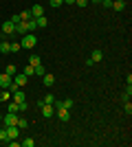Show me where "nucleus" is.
Returning <instances> with one entry per match:
<instances>
[{
  "label": "nucleus",
  "mask_w": 132,
  "mask_h": 147,
  "mask_svg": "<svg viewBox=\"0 0 132 147\" xmlns=\"http://www.w3.org/2000/svg\"><path fill=\"white\" fill-rule=\"evenodd\" d=\"M18 117L20 114H16V112H7V114H2V121H5V125H16Z\"/></svg>",
  "instance_id": "7ed1b4c3"
},
{
  "label": "nucleus",
  "mask_w": 132,
  "mask_h": 147,
  "mask_svg": "<svg viewBox=\"0 0 132 147\" xmlns=\"http://www.w3.org/2000/svg\"><path fill=\"white\" fill-rule=\"evenodd\" d=\"M55 112H57V119H60V121H68L70 119V112L66 110V108H55Z\"/></svg>",
  "instance_id": "423d86ee"
},
{
  "label": "nucleus",
  "mask_w": 132,
  "mask_h": 147,
  "mask_svg": "<svg viewBox=\"0 0 132 147\" xmlns=\"http://www.w3.org/2000/svg\"><path fill=\"white\" fill-rule=\"evenodd\" d=\"M0 53H5V55H7V53H11V44L7 42V40L0 42Z\"/></svg>",
  "instance_id": "2eb2a0df"
},
{
  "label": "nucleus",
  "mask_w": 132,
  "mask_h": 147,
  "mask_svg": "<svg viewBox=\"0 0 132 147\" xmlns=\"http://www.w3.org/2000/svg\"><path fill=\"white\" fill-rule=\"evenodd\" d=\"M13 81H16L18 86H24L26 81H29V77H26L24 73H16V75H13Z\"/></svg>",
  "instance_id": "6e6552de"
},
{
  "label": "nucleus",
  "mask_w": 132,
  "mask_h": 147,
  "mask_svg": "<svg viewBox=\"0 0 132 147\" xmlns=\"http://www.w3.org/2000/svg\"><path fill=\"white\" fill-rule=\"evenodd\" d=\"M24 33H29L26 31V22H18L16 24V35H24Z\"/></svg>",
  "instance_id": "9b49d317"
},
{
  "label": "nucleus",
  "mask_w": 132,
  "mask_h": 147,
  "mask_svg": "<svg viewBox=\"0 0 132 147\" xmlns=\"http://www.w3.org/2000/svg\"><path fill=\"white\" fill-rule=\"evenodd\" d=\"M112 9L114 11H123L126 9V0H112Z\"/></svg>",
  "instance_id": "ddd939ff"
},
{
  "label": "nucleus",
  "mask_w": 132,
  "mask_h": 147,
  "mask_svg": "<svg viewBox=\"0 0 132 147\" xmlns=\"http://www.w3.org/2000/svg\"><path fill=\"white\" fill-rule=\"evenodd\" d=\"M64 2H66V5H75V0H64Z\"/></svg>",
  "instance_id": "c9c22d12"
},
{
  "label": "nucleus",
  "mask_w": 132,
  "mask_h": 147,
  "mask_svg": "<svg viewBox=\"0 0 132 147\" xmlns=\"http://www.w3.org/2000/svg\"><path fill=\"white\" fill-rule=\"evenodd\" d=\"M101 59H104V53H101L99 49L93 51V55H90V61H93V64H97V61H101Z\"/></svg>",
  "instance_id": "f8f14e48"
},
{
  "label": "nucleus",
  "mask_w": 132,
  "mask_h": 147,
  "mask_svg": "<svg viewBox=\"0 0 132 147\" xmlns=\"http://www.w3.org/2000/svg\"><path fill=\"white\" fill-rule=\"evenodd\" d=\"M40 110H42V117L44 119H51L53 114H55V108L49 105V103H42V105H40Z\"/></svg>",
  "instance_id": "20e7f679"
},
{
  "label": "nucleus",
  "mask_w": 132,
  "mask_h": 147,
  "mask_svg": "<svg viewBox=\"0 0 132 147\" xmlns=\"http://www.w3.org/2000/svg\"><path fill=\"white\" fill-rule=\"evenodd\" d=\"M0 101H2V103L11 101V92H9V90H2V92H0Z\"/></svg>",
  "instance_id": "f3484780"
},
{
  "label": "nucleus",
  "mask_w": 132,
  "mask_h": 147,
  "mask_svg": "<svg viewBox=\"0 0 132 147\" xmlns=\"http://www.w3.org/2000/svg\"><path fill=\"white\" fill-rule=\"evenodd\" d=\"M35 44H38V35H29V33L22 35V42H20L22 49H35Z\"/></svg>",
  "instance_id": "f257e3e1"
},
{
  "label": "nucleus",
  "mask_w": 132,
  "mask_h": 147,
  "mask_svg": "<svg viewBox=\"0 0 132 147\" xmlns=\"http://www.w3.org/2000/svg\"><path fill=\"white\" fill-rule=\"evenodd\" d=\"M20 49H22L20 42H11V53H20Z\"/></svg>",
  "instance_id": "cd10ccee"
},
{
  "label": "nucleus",
  "mask_w": 132,
  "mask_h": 147,
  "mask_svg": "<svg viewBox=\"0 0 132 147\" xmlns=\"http://www.w3.org/2000/svg\"><path fill=\"white\" fill-rule=\"evenodd\" d=\"M38 29V22H35V18H31V20H26V31L29 33H33V31Z\"/></svg>",
  "instance_id": "dca6fc26"
},
{
  "label": "nucleus",
  "mask_w": 132,
  "mask_h": 147,
  "mask_svg": "<svg viewBox=\"0 0 132 147\" xmlns=\"http://www.w3.org/2000/svg\"><path fill=\"white\" fill-rule=\"evenodd\" d=\"M29 11H31L33 18H40V16H44V7H42V5H33Z\"/></svg>",
  "instance_id": "1a4fd4ad"
},
{
  "label": "nucleus",
  "mask_w": 132,
  "mask_h": 147,
  "mask_svg": "<svg viewBox=\"0 0 132 147\" xmlns=\"http://www.w3.org/2000/svg\"><path fill=\"white\" fill-rule=\"evenodd\" d=\"M7 103H9V112L20 114V103H18V101H13V99H11V101H7Z\"/></svg>",
  "instance_id": "4468645a"
},
{
  "label": "nucleus",
  "mask_w": 132,
  "mask_h": 147,
  "mask_svg": "<svg viewBox=\"0 0 132 147\" xmlns=\"http://www.w3.org/2000/svg\"><path fill=\"white\" fill-rule=\"evenodd\" d=\"M29 64H31V66L35 68L38 64H42V61H40V57H38V55H31V57H29Z\"/></svg>",
  "instance_id": "4be33fe9"
},
{
  "label": "nucleus",
  "mask_w": 132,
  "mask_h": 147,
  "mask_svg": "<svg viewBox=\"0 0 132 147\" xmlns=\"http://www.w3.org/2000/svg\"><path fill=\"white\" fill-rule=\"evenodd\" d=\"M22 145H24V147H33V145H35V138H24Z\"/></svg>",
  "instance_id": "c85d7f7f"
},
{
  "label": "nucleus",
  "mask_w": 132,
  "mask_h": 147,
  "mask_svg": "<svg viewBox=\"0 0 132 147\" xmlns=\"http://www.w3.org/2000/svg\"><path fill=\"white\" fill-rule=\"evenodd\" d=\"M49 5L53 7V9H57V7H62V5H64V0H49Z\"/></svg>",
  "instance_id": "bb28decb"
},
{
  "label": "nucleus",
  "mask_w": 132,
  "mask_h": 147,
  "mask_svg": "<svg viewBox=\"0 0 132 147\" xmlns=\"http://www.w3.org/2000/svg\"><path fill=\"white\" fill-rule=\"evenodd\" d=\"M130 94H132V86H128L126 92H123V101H128V99H130Z\"/></svg>",
  "instance_id": "7c9ffc66"
},
{
  "label": "nucleus",
  "mask_w": 132,
  "mask_h": 147,
  "mask_svg": "<svg viewBox=\"0 0 132 147\" xmlns=\"http://www.w3.org/2000/svg\"><path fill=\"white\" fill-rule=\"evenodd\" d=\"M13 22V24H18V22H22V20H20V13H16V16H11V18H9Z\"/></svg>",
  "instance_id": "2f4dec72"
},
{
  "label": "nucleus",
  "mask_w": 132,
  "mask_h": 147,
  "mask_svg": "<svg viewBox=\"0 0 132 147\" xmlns=\"http://www.w3.org/2000/svg\"><path fill=\"white\" fill-rule=\"evenodd\" d=\"M44 73H46V68H44V64H38V66H35V75H38V77H42Z\"/></svg>",
  "instance_id": "5701e85b"
},
{
  "label": "nucleus",
  "mask_w": 132,
  "mask_h": 147,
  "mask_svg": "<svg viewBox=\"0 0 132 147\" xmlns=\"http://www.w3.org/2000/svg\"><path fill=\"white\" fill-rule=\"evenodd\" d=\"M101 2H104V7H106V9H110V7H112V0H101Z\"/></svg>",
  "instance_id": "f704fd0d"
},
{
  "label": "nucleus",
  "mask_w": 132,
  "mask_h": 147,
  "mask_svg": "<svg viewBox=\"0 0 132 147\" xmlns=\"http://www.w3.org/2000/svg\"><path fill=\"white\" fill-rule=\"evenodd\" d=\"M11 99H13V101H18V103L26 101V99H24V92L20 90V88H18V90H13V92H11Z\"/></svg>",
  "instance_id": "9d476101"
},
{
  "label": "nucleus",
  "mask_w": 132,
  "mask_h": 147,
  "mask_svg": "<svg viewBox=\"0 0 132 147\" xmlns=\"http://www.w3.org/2000/svg\"><path fill=\"white\" fill-rule=\"evenodd\" d=\"M93 2H101V0H93Z\"/></svg>",
  "instance_id": "e433bc0d"
},
{
  "label": "nucleus",
  "mask_w": 132,
  "mask_h": 147,
  "mask_svg": "<svg viewBox=\"0 0 132 147\" xmlns=\"http://www.w3.org/2000/svg\"><path fill=\"white\" fill-rule=\"evenodd\" d=\"M35 22H38V26H40V29H44V26L49 24V20L44 18V16H40V18H35Z\"/></svg>",
  "instance_id": "412c9836"
},
{
  "label": "nucleus",
  "mask_w": 132,
  "mask_h": 147,
  "mask_svg": "<svg viewBox=\"0 0 132 147\" xmlns=\"http://www.w3.org/2000/svg\"><path fill=\"white\" fill-rule=\"evenodd\" d=\"M22 73H24L26 77H31V75H35V68H33L31 64H26V66H24V70H22Z\"/></svg>",
  "instance_id": "aec40b11"
},
{
  "label": "nucleus",
  "mask_w": 132,
  "mask_h": 147,
  "mask_svg": "<svg viewBox=\"0 0 132 147\" xmlns=\"http://www.w3.org/2000/svg\"><path fill=\"white\" fill-rule=\"evenodd\" d=\"M42 101H44V103H49V105H53V103H55V97H53V94L49 92V94H46V97H44Z\"/></svg>",
  "instance_id": "b1692460"
},
{
  "label": "nucleus",
  "mask_w": 132,
  "mask_h": 147,
  "mask_svg": "<svg viewBox=\"0 0 132 147\" xmlns=\"http://www.w3.org/2000/svg\"><path fill=\"white\" fill-rule=\"evenodd\" d=\"M0 143H9V136H7V129H0Z\"/></svg>",
  "instance_id": "393cba45"
},
{
  "label": "nucleus",
  "mask_w": 132,
  "mask_h": 147,
  "mask_svg": "<svg viewBox=\"0 0 132 147\" xmlns=\"http://www.w3.org/2000/svg\"><path fill=\"white\" fill-rule=\"evenodd\" d=\"M88 2H90V0H75L77 7H88Z\"/></svg>",
  "instance_id": "473e14b6"
},
{
  "label": "nucleus",
  "mask_w": 132,
  "mask_h": 147,
  "mask_svg": "<svg viewBox=\"0 0 132 147\" xmlns=\"http://www.w3.org/2000/svg\"><path fill=\"white\" fill-rule=\"evenodd\" d=\"M0 29H2V35H16V24H13L11 20L2 22V24H0Z\"/></svg>",
  "instance_id": "f03ea898"
},
{
  "label": "nucleus",
  "mask_w": 132,
  "mask_h": 147,
  "mask_svg": "<svg viewBox=\"0 0 132 147\" xmlns=\"http://www.w3.org/2000/svg\"><path fill=\"white\" fill-rule=\"evenodd\" d=\"M42 84H44L46 88H51L53 84H55V75H51V73H44V75H42Z\"/></svg>",
  "instance_id": "39448f33"
},
{
  "label": "nucleus",
  "mask_w": 132,
  "mask_h": 147,
  "mask_svg": "<svg viewBox=\"0 0 132 147\" xmlns=\"http://www.w3.org/2000/svg\"><path fill=\"white\" fill-rule=\"evenodd\" d=\"M16 125H18L20 129H26V127H29V121H26V119H22V117H18V123H16Z\"/></svg>",
  "instance_id": "a211bd4d"
},
{
  "label": "nucleus",
  "mask_w": 132,
  "mask_h": 147,
  "mask_svg": "<svg viewBox=\"0 0 132 147\" xmlns=\"http://www.w3.org/2000/svg\"><path fill=\"white\" fill-rule=\"evenodd\" d=\"M5 73H7V75H9V77H13V75L18 73V68L13 66V64H9V66H7V68H5Z\"/></svg>",
  "instance_id": "6ab92c4d"
},
{
  "label": "nucleus",
  "mask_w": 132,
  "mask_h": 147,
  "mask_svg": "<svg viewBox=\"0 0 132 147\" xmlns=\"http://www.w3.org/2000/svg\"><path fill=\"white\" fill-rule=\"evenodd\" d=\"M26 110H29V105H26V101H22V103H20V114L26 112Z\"/></svg>",
  "instance_id": "72a5a7b5"
},
{
  "label": "nucleus",
  "mask_w": 132,
  "mask_h": 147,
  "mask_svg": "<svg viewBox=\"0 0 132 147\" xmlns=\"http://www.w3.org/2000/svg\"><path fill=\"white\" fill-rule=\"evenodd\" d=\"M33 16H31V11H22L20 13V20H22V22H26V20H31Z\"/></svg>",
  "instance_id": "a878e982"
},
{
  "label": "nucleus",
  "mask_w": 132,
  "mask_h": 147,
  "mask_svg": "<svg viewBox=\"0 0 132 147\" xmlns=\"http://www.w3.org/2000/svg\"><path fill=\"white\" fill-rule=\"evenodd\" d=\"M11 81H13V77H9L7 73L0 75V88H9V86H11Z\"/></svg>",
  "instance_id": "0eeeda50"
},
{
  "label": "nucleus",
  "mask_w": 132,
  "mask_h": 147,
  "mask_svg": "<svg viewBox=\"0 0 132 147\" xmlns=\"http://www.w3.org/2000/svg\"><path fill=\"white\" fill-rule=\"evenodd\" d=\"M0 123H2V114H0Z\"/></svg>",
  "instance_id": "4c0bfd02"
},
{
  "label": "nucleus",
  "mask_w": 132,
  "mask_h": 147,
  "mask_svg": "<svg viewBox=\"0 0 132 147\" xmlns=\"http://www.w3.org/2000/svg\"><path fill=\"white\" fill-rule=\"evenodd\" d=\"M123 110H126V114H132V103H130V99L126 101V105H123Z\"/></svg>",
  "instance_id": "c756f323"
}]
</instances>
